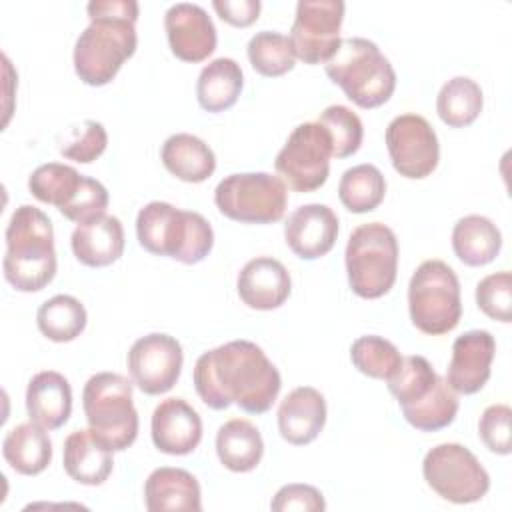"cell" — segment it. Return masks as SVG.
Here are the masks:
<instances>
[{
    "instance_id": "cell-22",
    "label": "cell",
    "mask_w": 512,
    "mask_h": 512,
    "mask_svg": "<svg viewBox=\"0 0 512 512\" xmlns=\"http://www.w3.org/2000/svg\"><path fill=\"white\" fill-rule=\"evenodd\" d=\"M326 424V400L312 386L294 388L278 408L280 436L294 446L310 444Z\"/></svg>"
},
{
    "instance_id": "cell-19",
    "label": "cell",
    "mask_w": 512,
    "mask_h": 512,
    "mask_svg": "<svg viewBox=\"0 0 512 512\" xmlns=\"http://www.w3.org/2000/svg\"><path fill=\"white\" fill-rule=\"evenodd\" d=\"M338 238V216L326 204L298 206L284 224L288 248L302 260L326 256Z\"/></svg>"
},
{
    "instance_id": "cell-15",
    "label": "cell",
    "mask_w": 512,
    "mask_h": 512,
    "mask_svg": "<svg viewBox=\"0 0 512 512\" xmlns=\"http://www.w3.org/2000/svg\"><path fill=\"white\" fill-rule=\"evenodd\" d=\"M386 148L394 170L404 178H426L438 166V136L420 114H400L392 118L386 128Z\"/></svg>"
},
{
    "instance_id": "cell-24",
    "label": "cell",
    "mask_w": 512,
    "mask_h": 512,
    "mask_svg": "<svg viewBox=\"0 0 512 512\" xmlns=\"http://www.w3.org/2000/svg\"><path fill=\"white\" fill-rule=\"evenodd\" d=\"M62 462L66 474L86 486L104 484L114 468L112 450L92 430H74L64 440Z\"/></svg>"
},
{
    "instance_id": "cell-21",
    "label": "cell",
    "mask_w": 512,
    "mask_h": 512,
    "mask_svg": "<svg viewBox=\"0 0 512 512\" xmlns=\"http://www.w3.org/2000/svg\"><path fill=\"white\" fill-rule=\"evenodd\" d=\"M236 290L248 308L274 310L290 296L292 280L280 260L272 256H258L248 260L240 270Z\"/></svg>"
},
{
    "instance_id": "cell-6",
    "label": "cell",
    "mask_w": 512,
    "mask_h": 512,
    "mask_svg": "<svg viewBox=\"0 0 512 512\" xmlns=\"http://www.w3.org/2000/svg\"><path fill=\"white\" fill-rule=\"evenodd\" d=\"M324 68L328 78L360 108L382 106L396 88V72L390 60L368 38H342Z\"/></svg>"
},
{
    "instance_id": "cell-27",
    "label": "cell",
    "mask_w": 512,
    "mask_h": 512,
    "mask_svg": "<svg viewBox=\"0 0 512 512\" xmlns=\"http://www.w3.org/2000/svg\"><path fill=\"white\" fill-rule=\"evenodd\" d=\"M162 164L170 174L184 182H204L216 170V156L212 148L194 134H172L164 140L160 150Z\"/></svg>"
},
{
    "instance_id": "cell-35",
    "label": "cell",
    "mask_w": 512,
    "mask_h": 512,
    "mask_svg": "<svg viewBox=\"0 0 512 512\" xmlns=\"http://www.w3.org/2000/svg\"><path fill=\"white\" fill-rule=\"evenodd\" d=\"M248 60L262 76H282L296 64V54L288 36L276 30L256 32L248 42Z\"/></svg>"
},
{
    "instance_id": "cell-18",
    "label": "cell",
    "mask_w": 512,
    "mask_h": 512,
    "mask_svg": "<svg viewBox=\"0 0 512 512\" xmlns=\"http://www.w3.org/2000/svg\"><path fill=\"white\" fill-rule=\"evenodd\" d=\"M496 354L494 336L488 330H468L452 344L446 382L456 394H476L490 378Z\"/></svg>"
},
{
    "instance_id": "cell-3",
    "label": "cell",
    "mask_w": 512,
    "mask_h": 512,
    "mask_svg": "<svg viewBox=\"0 0 512 512\" xmlns=\"http://www.w3.org/2000/svg\"><path fill=\"white\" fill-rule=\"evenodd\" d=\"M6 282L20 292H38L56 274L52 220L36 206H18L6 226L2 260Z\"/></svg>"
},
{
    "instance_id": "cell-13",
    "label": "cell",
    "mask_w": 512,
    "mask_h": 512,
    "mask_svg": "<svg viewBox=\"0 0 512 512\" xmlns=\"http://www.w3.org/2000/svg\"><path fill=\"white\" fill-rule=\"evenodd\" d=\"M332 142L318 122L298 124L282 150L276 154L274 168L286 188L294 192H314L328 180Z\"/></svg>"
},
{
    "instance_id": "cell-2",
    "label": "cell",
    "mask_w": 512,
    "mask_h": 512,
    "mask_svg": "<svg viewBox=\"0 0 512 512\" xmlns=\"http://www.w3.org/2000/svg\"><path fill=\"white\" fill-rule=\"evenodd\" d=\"M90 24L74 44L76 76L88 86L108 84L136 52V0H92L86 6Z\"/></svg>"
},
{
    "instance_id": "cell-30",
    "label": "cell",
    "mask_w": 512,
    "mask_h": 512,
    "mask_svg": "<svg viewBox=\"0 0 512 512\" xmlns=\"http://www.w3.org/2000/svg\"><path fill=\"white\" fill-rule=\"evenodd\" d=\"M216 454L224 468L232 472H250L262 460L264 442L250 420L232 418L218 428Z\"/></svg>"
},
{
    "instance_id": "cell-40",
    "label": "cell",
    "mask_w": 512,
    "mask_h": 512,
    "mask_svg": "<svg viewBox=\"0 0 512 512\" xmlns=\"http://www.w3.org/2000/svg\"><path fill=\"white\" fill-rule=\"evenodd\" d=\"M510 418L512 410L506 404H492L482 412L478 420V434L490 452L500 456L510 454Z\"/></svg>"
},
{
    "instance_id": "cell-26",
    "label": "cell",
    "mask_w": 512,
    "mask_h": 512,
    "mask_svg": "<svg viewBox=\"0 0 512 512\" xmlns=\"http://www.w3.org/2000/svg\"><path fill=\"white\" fill-rule=\"evenodd\" d=\"M144 500L150 512L202 510L198 480L188 470L172 466H162L150 472L144 484Z\"/></svg>"
},
{
    "instance_id": "cell-38",
    "label": "cell",
    "mask_w": 512,
    "mask_h": 512,
    "mask_svg": "<svg viewBox=\"0 0 512 512\" xmlns=\"http://www.w3.org/2000/svg\"><path fill=\"white\" fill-rule=\"evenodd\" d=\"M476 304L492 320H512V276L508 270L488 274L476 286Z\"/></svg>"
},
{
    "instance_id": "cell-39",
    "label": "cell",
    "mask_w": 512,
    "mask_h": 512,
    "mask_svg": "<svg viewBox=\"0 0 512 512\" xmlns=\"http://www.w3.org/2000/svg\"><path fill=\"white\" fill-rule=\"evenodd\" d=\"M108 144L106 128L96 120H84L70 130V136L60 146V154L68 160L90 164L94 162Z\"/></svg>"
},
{
    "instance_id": "cell-32",
    "label": "cell",
    "mask_w": 512,
    "mask_h": 512,
    "mask_svg": "<svg viewBox=\"0 0 512 512\" xmlns=\"http://www.w3.org/2000/svg\"><path fill=\"white\" fill-rule=\"evenodd\" d=\"M482 88L468 76H454L438 92L436 110L450 128L470 126L482 112Z\"/></svg>"
},
{
    "instance_id": "cell-41",
    "label": "cell",
    "mask_w": 512,
    "mask_h": 512,
    "mask_svg": "<svg viewBox=\"0 0 512 512\" xmlns=\"http://www.w3.org/2000/svg\"><path fill=\"white\" fill-rule=\"evenodd\" d=\"M270 508L274 512H322L326 502L322 492L310 484H286L274 494Z\"/></svg>"
},
{
    "instance_id": "cell-5",
    "label": "cell",
    "mask_w": 512,
    "mask_h": 512,
    "mask_svg": "<svg viewBox=\"0 0 512 512\" xmlns=\"http://www.w3.org/2000/svg\"><path fill=\"white\" fill-rule=\"evenodd\" d=\"M386 384L398 400L402 416L416 430L436 432L454 422L458 396L424 356L402 358Z\"/></svg>"
},
{
    "instance_id": "cell-33",
    "label": "cell",
    "mask_w": 512,
    "mask_h": 512,
    "mask_svg": "<svg viewBox=\"0 0 512 512\" xmlns=\"http://www.w3.org/2000/svg\"><path fill=\"white\" fill-rule=\"evenodd\" d=\"M36 324L48 340L70 342L86 328V308L70 294H56L38 308Z\"/></svg>"
},
{
    "instance_id": "cell-14",
    "label": "cell",
    "mask_w": 512,
    "mask_h": 512,
    "mask_svg": "<svg viewBox=\"0 0 512 512\" xmlns=\"http://www.w3.org/2000/svg\"><path fill=\"white\" fill-rule=\"evenodd\" d=\"M342 0H300L290 28V44L306 64H326L340 44L344 20Z\"/></svg>"
},
{
    "instance_id": "cell-36",
    "label": "cell",
    "mask_w": 512,
    "mask_h": 512,
    "mask_svg": "<svg viewBox=\"0 0 512 512\" xmlns=\"http://www.w3.org/2000/svg\"><path fill=\"white\" fill-rule=\"evenodd\" d=\"M350 360L362 374L378 380H388L402 364L398 348L376 334L356 338L350 346Z\"/></svg>"
},
{
    "instance_id": "cell-34",
    "label": "cell",
    "mask_w": 512,
    "mask_h": 512,
    "mask_svg": "<svg viewBox=\"0 0 512 512\" xmlns=\"http://www.w3.org/2000/svg\"><path fill=\"white\" fill-rule=\"evenodd\" d=\"M386 194L384 174L374 164H356L348 168L338 182V198L346 210L364 214L380 206Z\"/></svg>"
},
{
    "instance_id": "cell-4",
    "label": "cell",
    "mask_w": 512,
    "mask_h": 512,
    "mask_svg": "<svg viewBox=\"0 0 512 512\" xmlns=\"http://www.w3.org/2000/svg\"><path fill=\"white\" fill-rule=\"evenodd\" d=\"M136 236L146 252L168 256L182 264L202 262L214 246L212 226L202 214L180 210L160 200L140 208Z\"/></svg>"
},
{
    "instance_id": "cell-29",
    "label": "cell",
    "mask_w": 512,
    "mask_h": 512,
    "mask_svg": "<svg viewBox=\"0 0 512 512\" xmlns=\"http://www.w3.org/2000/svg\"><path fill=\"white\" fill-rule=\"evenodd\" d=\"M502 248L498 226L480 214L460 218L452 228V250L466 266L490 264Z\"/></svg>"
},
{
    "instance_id": "cell-10",
    "label": "cell",
    "mask_w": 512,
    "mask_h": 512,
    "mask_svg": "<svg viewBox=\"0 0 512 512\" xmlns=\"http://www.w3.org/2000/svg\"><path fill=\"white\" fill-rule=\"evenodd\" d=\"M28 190L76 224L104 216L108 208V190L102 182L60 162L38 166L28 178Z\"/></svg>"
},
{
    "instance_id": "cell-37",
    "label": "cell",
    "mask_w": 512,
    "mask_h": 512,
    "mask_svg": "<svg viewBox=\"0 0 512 512\" xmlns=\"http://www.w3.org/2000/svg\"><path fill=\"white\" fill-rule=\"evenodd\" d=\"M318 124L324 126V130L330 136L332 156L348 158L354 152H358L362 144L364 128L356 112H352L342 104H332L320 114Z\"/></svg>"
},
{
    "instance_id": "cell-9",
    "label": "cell",
    "mask_w": 512,
    "mask_h": 512,
    "mask_svg": "<svg viewBox=\"0 0 512 512\" xmlns=\"http://www.w3.org/2000/svg\"><path fill=\"white\" fill-rule=\"evenodd\" d=\"M408 310L412 324L424 334L454 330L462 316L456 272L442 260H424L408 284Z\"/></svg>"
},
{
    "instance_id": "cell-25",
    "label": "cell",
    "mask_w": 512,
    "mask_h": 512,
    "mask_svg": "<svg viewBox=\"0 0 512 512\" xmlns=\"http://www.w3.org/2000/svg\"><path fill=\"white\" fill-rule=\"evenodd\" d=\"M74 256L90 266L102 268L116 262L124 252V228L116 216H98L84 224H78L72 232Z\"/></svg>"
},
{
    "instance_id": "cell-8",
    "label": "cell",
    "mask_w": 512,
    "mask_h": 512,
    "mask_svg": "<svg viewBox=\"0 0 512 512\" xmlns=\"http://www.w3.org/2000/svg\"><path fill=\"white\" fill-rule=\"evenodd\" d=\"M346 272L352 292L360 298H380L396 282L398 240L382 222L360 224L346 244Z\"/></svg>"
},
{
    "instance_id": "cell-16",
    "label": "cell",
    "mask_w": 512,
    "mask_h": 512,
    "mask_svg": "<svg viewBox=\"0 0 512 512\" xmlns=\"http://www.w3.org/2000/svg\"><path fill=\"white\" fill-rule=\"evenodd\" d=\"M184 352L180 342L164 332L138 338L128 350V372L132 382L150 396L168 392L180 378Z\"/></svg>"
},
{
    "instance_id": "cell-12",
    "label": "cell",
    "mask_w": 512,
    "mask_h": 512,
    "mask_svg": "<svg viewBox=\"0 0 512 512\" xmlns=\"http://www.w3.org/2000/svg\"><path fill=\"white\" fill-rule=\"evenodd\" d=\"M422 474L440 498L454 504L478 502L490 488V476L480 460L456 442L430 448L422 462Z\"/></svg>"
},
{
    "instance_id": "cell-7",
    "label": "cell",
    "mask_w": 512,
    "mask_h": 512,
    "mask_svg": "<svg viewBox=\"0 0 512 512\" xmlns=\"http://www.w3.org/2000/svg\"><path fill=\"white\" fill-rule=\"evenodd\" d=\"M82 406L90 430L112 450L122 452L138 436V412L132 382L116 372H98L82 390Z\"/></svg>"
},
{
    "instance_id": "cell-1",
    "label": "cell",
    "mask_w": 512,
    "mask_h": 512,
    "mask_svg": "<svg viewBox=\"0 0 512 512\" xmlns=\"http://www.w3.org/2000/svg\"><path fill=\"white\" fill-rule=\"evenodd\" d=\"M194 388L212 410L238 404L248 414H264L278 398L282 378L260 346L230 340L196 360Z\"/></svg>"
},
{
    "instance_id": "cell-17",
    "label": "cell",
    "mask_w": 512,
    "mask_h": 512,
    "mask_svg": "<svg viewBox=\"0 0 512 512\" xmlns=\"http://www.w3.org/2000/svg\"><path fill=\"white\" fill-rule=\"evenodd\" d=\"M170 50L184 62H202L216 50V28L208 12L192 2H176L164 14Z\"/></svg>"
},
{
    "instance_id": "cell-31",
    "label": "cell",
    "mask_w": 512,
    "mask_h": 512,
    "mask_svg": "<svg viewBox=\"0 0 512 512\" xmlns=\"http://www.w3.org/2000/svg\"><path fill=\"white\" fill-rule=\"evenodd\" d=\"M244 86L242 68L232 58H214L208 62L196 82L198 104L206 112H224L236 104Z\"/></svg>"
},
{
    "instance_id": "cell-42",
    "label": "cell",
    "mask_w": 512,
    "mask_h": 512,
    "mask_svg": "<svg viewBox=\"0 0 512 512\" xmlns=\"http://www.w3.org/2000/svg\"><path fill=\"white\" fill-rule=\"evenodd\" d=\"M212 6L224 22L238 28H244L256 22L262 8L260 0H214Z\"/></svg>"
},
{
    "instance_id": "cell-23",
    "label": "cell",
    "mask_w": 512,
    "mask_h": 512,
    "mask_svg": "<svg viewBox=\"0 0 512 512\" xmlns=\"http://www.w3.org/2000/svg\"><path fill=\"white\" fill-rule=\"evenodd\" d=\"M26 412L32 422L46 430L64 426L72 412L70 382L54 370L34 374L26 388Z\"/></svg>"
},
{
    "instance_id": "cell-20",
    "label": "cell",
    "mask_w": 512,
    "mask_h": 512,
    "mask_svg": "<svg viewBox=\"0 0 512 512\" xmlns=\"http://www.w3.org/2000/svg\"><path fill=\"white\" fill-rule=\"evenodd\" d=\"M152 442L172 456L190 454L202 440V420L184 398L162 400L152 414Z\"/></svg>"
},
{
    "instance_id": "cell-28",
    "label": "cell",
    "mask_w": 512,
    "mask_h": 512,
    "mask_svg": "<svg viewBox=\"0 0 512 512\" xmlns=\"http://www.w3.org/2000/svg\"><path fill=\"white\" fill-rule=\"evenodd\" d=\"M2 454L14 472L36 476L46 470L52 460V442L46 428L30 420L14 426L4 436Z\"/></svg>"
},
{
    "instance_id": "cell-11",
    "label": "cell",
    "mask_w": 512,
    "mask_h": 512,
    "mask_svg": "<svg viewBox=\"0 0 512 512\" xmlns=\"http://www.w3.org/2000/svg\"><path fill=\"white\" fill-rule=\"evenodd\" d=\"M286 184L268 172H236L222 178L214 190L218 210L236 222L270 224L284 216Z\"/></svg>"
}]
</instances>
